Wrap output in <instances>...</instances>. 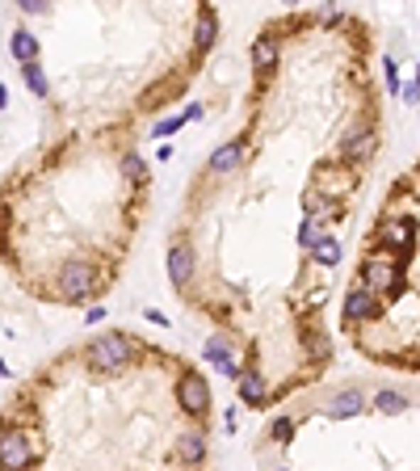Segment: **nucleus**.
I'll return each mask as SVG.
<instances>
[{
	"label": "nucleus",
	"instance_id": "nucleus-1",
	"mask_svg": "<svg viewBox=\"0 0 420 471\" xmlns=\"http://www.w3.org/2000/svg\"><path fill=\"white\" fill-rule=\"evenodd\" d=\"M89 362H93L97 371H122V366H131L135 362V354H139V345L126 337V332H105V337H93L89 341Z\"/></svg>",
	"mask_w": 420,
	"mask_h": 471
},
{
	"label": "nucleus",
	"instance_id": "nucleus-2",
	"mask_svg": "<svg viewBox=\"0 0 420 471\" xmlns=\"http://www.w3.org/2000/svg\"><path fill=\"white\" fill-rule=\"evenodd\" d=\"M362 282L370 286L374 295H395V290H399V261L391 257V248L366 253V261H362Z\"/></svg>",
	"mask_w": 420,
	"mask_h": 471
},
{
	"label": "nucleus",
	"instance_id": "nucleus-3",
	"mask_svg": "<svg viewBox=\"0 0 420 471\" xmlns=\"http://www.w3.org/2000/svg\"><path fill=\"white\" fill-rule=\"evenodd\" d=\"M93 290H97V270L89 261H72V265L59 270V295L68 303H85V299H93Z\"/></svg>",
	"mask_w": 420,
	"mask_h": 471
},
{
	"label": "nucleus",
	"instance_id": "nucleus-4",
	"mask_svg": "<svg viewBox=\"0 0 420 471\" xmlns=\"http://www.w3.org/2000/svg\"><path fill=\"white\" fill-rule=\"evenodd\" d=\"M177 400H181V408H185L189 417H206V408H210L206 379L198 375V371H185V375L177 379Z\"/></svg>",
	"mask_w": 420,
	"mask_h": 471
},
{
	"label": "nucleus",
	"instance_id": "nucleus-5",
	"mask_svg": "<svg viewBox=\"0 0 420 471\" xmlns=\"http://www.w3.org/2000/svg\"><path fill=\"white\" fill-rule=\"evenodd\" d=\"M336 152H340V160H349V164H366V160L374 156V131L366 127V122H357V127H349Z\"/></svg>",
	"mask_w": 420,
	"mask_h": 471
},
{
	"label": "nucleus",
	"instance_id": "nucleus-6",
	"mask_svg": "<svg viewBox=\"0 0 420 471\" xmlns=\"http://www.w3.org/2000/svg\"><path fill=\"white\" fill-rule=\"evenodd\" d=\"M374 236H378V244H382V248L399 253L404 261L412 257V219H382Z\"/></svg>",
	"mask_w": 420,
	"mask_h": 471
},
{
	"label": "nucleus",
	"instance_id": "nucleus-7",
	"mask_svg": "<svg viewBox=\"0 0 420 471\" xmlns=\"http://www.w3.org/2000/svg\"><path fill=\"white\" fill-rule=\"evenodd\" d=\"M34 450H30V438L21 429H4L0 433V467H30Z\"/></svg>",
	"mask_w": 420,
	"mask_h": 471
},
{
	"label": "nucleus",
	"instance_id": "nucleus-8",
	"mask_svg": "<svg viewBox=\"0 0 420 471\" xmlns=\"http://www.w3.org/2000/svg\"><path fill=\"white\" fill-rule=\"evenodd\" d=\"M202 358L219 371V375H227V379H239L244 375V366H239V358L232 354V345L223 341V337H210L206 345H202Z\"/></svg>",
	"mask_w": 420,
	"mask_h": 471
},
{
	"label": "nucleus",
	"instance_id": "nucleus-9",
	"mask_svg": "<svg viewBox=\"0 0 420 471\" xmlns=\"http://www.w3.org/2000/svg\"><path fill=\"white\" fill-rule=\"evenodd\" d=\"M374 312H378V303H374V290L366 282H357L345 295V324H362V320H370Z\"/></svg>",
	"mask_w": 420,
	"mask_h": 471
},
{
	"label": "nucleus",
	"instance_id": "nucleus-10",
	"mask_svg": "<svg viewBox=\"0 0 420 471\" xmlns=\"http://www.w3.org/2000/svg\"><path fill=\"white\" fill-rule=\"evenodd\" d=\"M362 408H366V396H362L357 387H345V391H336V396H332L328 417H332V421H349V417H357Z\"/></svg>",
	"mask_w": 420,
	"mask_h": 471
},
{
	"label": "nucleus",
	"instance_id": "nucleus-11",
	"mask_svg": "<svg viewBox=\"0 0 420 471\" xmlns=\"http://www.w3.org/2000/svg\"><path fill=\"white\" fill-rule=\"evenodd\" d=\"M189 274H193V248H189L185 240H177L168 248V278H173V286H185Z\"/></svg>",
	"mask_w": 420,
	"mask_h": 471
},
{
	"label": "nucleus",
	"instance_id": "nucleus-12",
	"mask_svg": "<svg viewBox=\"0 0 420 471\" xmlns=\"http://www.w3.org/2000/svg\"><path fill=\"white\" fill-rule=\"evenodd\" d=\"M235 383H239L235 391H239V400H244L248 408H261V404L269 400V387H265V379H261V371H244V375L235 379Z\"/></svg>",
	"mask_w": 420,
	"mask_h": 471
},
{
	"label": "nucleus",
	"instance_id": "nucleus-13",
	"mask_svg": "<svg viewBox=\"0 0 420 471\" xmlns=\"http://www.w3.org/2000/svg\"><path fill=\"white\" fill-rule=\"evenodd\" d=\"M177 459H181V463H202V459H206V433H202V429H185V433H181Z\"/></svg>",
	"mask_w": 420,
	"mask_h": 471
},
{
	"label": "nucleus",
	"instance_id": "nucleus-14",
	"mask_svg": "<svg viewBox=\"0 0 420 471\" xmlns=\"http://www.w3.org/2000/svg\"><path fill=\"white\" fill-rule=\"evenodd\" d=\"M311 261H316V265H324V270L340 265V240H336V236H328V232H320V240L311 244Z\"/></svg>",
	"mask_w": 420,
	"mask_h": 471
},
{
	"label": "nucleus",
	"instance_id": "nucleus-15",
	"mask_svg": "<svg viewBox=\"0 0 420 471\" xmlns=\"http://www.w3.org/2000/svg\"><path fill=\"white\" fill-rule=\"evenodd\" d=\"M244 164V143H223L215 156H210V173H232V169H239Z\"/></svg>",
	"mask_w": 420,
	"mask_h": 471
},
{
	"label": "nucleus",
	"instance_id": "nucleus-16",
	"mask_svg": "<svg viewBox=\"0 0 420 471\" xmlns=\"http://www.w3.org/2000/svg\"><path fill=\"white\" fill-rule=\"evenodd\" d=\"M9 51H13V59H17V63H26V59H38V38H34V30H13V38H9Z\"/></svg>",
	"mask_w": 420,
	"mask_h": 471
},
{
	"label": "nucleus",
	"instance_id": "nucleus-17",
	"mask_svg": "<svg viewBox=\"0 0 420 471\" xmlns=\"http://www.w3.org/2000/svg\"><path fill=\"white\" fill-rule=\"evenodd\" d=\"M21 76H26V89H30L34 97H47L50 93L47 72H43V63H38V59H26V63H21Z\"/></svg>",
	"mask_w": 420,
	"mask_h": 471
},
{
	"label": "nucleus",
	"instance_id": "nucleus-18",
	"mask_svg": "<svg viewBox=\"0 0 420 471\" xmlns=\"http://www.w3.org/2000/svg\"><path fill=\"white\" fill-rule=\"evenodd\" d=\"M370 404L378 408V413H387V417H404V413H408V400H404L399 391H391V387H382Z\"/></svg>",
	"mask_w": 420,
	"mask_h": 471
},
{
	"label": "nucleus",
	"instance_id": "nucleus-19",
	"mask_svg": "<svg viewBox=\"0 0 420 471\" xmlns=\"http://www.w3.org/2000/svg\"><path fill=\"white\" fill-rule=\"evenodd\" d=\"M215 38H219V21H215V13H202V21H198V30H193V47L210 51Z\"/></svg>",
	"mask_w": 420,
	"mask_h": 471
},
{
	"label": "nucleus",
	"instance_id": "nucleus-20",
	"mask_svg": "<svg viewBox=\"0 0 420 471\" xmlns=\"http://www.w3.org/2000/svg\"><path fill=\"white\" fill-rule=\"evenodd\" d=\"M252 63H257L261 72H269V68L278 63V43H274V38H257V43H252Z\"/></svg>",
	"mask_w": 420,
	"mask_h": 471
},
{
	"label": "nucleus",
	"instance_id": "nucleus-21",
	"mask_svg": "<svg viewBox=\"0 0 420 471\" xmlns=\"http://www.w3.org/2000/svg\"><path fill=\"white\" fill-rule=\"evenodd\" d=\"M316 240H320V219H316V215H303V223H298V248L311 253Z\"/></svg>",
	"mask_w": 420,
	"mask_h": 471
},
{
	"label": "nucleus",
	"instance_id": "nucleus-22",
	"mask_svg": "<svg viewBox=\"0 0 420 471\" xmlns=\"http://www.w3.org/2000/svg\"><path fill=\"white\" fill-rule=\"evenodd\" d=\"M324 211H328V198L320 189H307V194H303V215H316V219H320Z\"/></svg>",
	"mask_w": 420,
	"mask_h": 471
},
{
	"label": "nucleus",
	"instance_id": "nucleus-23",
	"mask_svg": "<svg viewBox=\"0 0 420 471\" xmlns=\"http://www.w3.org/2000/svg\"><path fill=\"white\" fill-rule=\"evenodd\" d=\"M181 122H189V114H177V118H164V122H156V127H151V139H168V135H173Z\"/></svg>",
	"mask_w": 420,
	"mask_h": 471
},
{
	"label": "nucleus",
	"instance_id": "nucleus-24",
	"mask_svg": "<svg viewBox=\"0 0 420 471\" xmlns=\"http://www.w3.org/2000/svg\"><path fill=\"white\" fill-rule=\"evenodd\" d=\"M122 173H126L131 181H147V164H143L139 156H122Z\"/></svg>",
	"mask_w": 420,
	"mask_h": 471
},
{
	"label": "nucleus",
	"instance_id": "nucleus-25",
	"mask_svg": "<svg viewBox=\"0 0 420 471\" xmlns=\"http://www.w3.org/2000/svg\"><path fill=\"white\" fill-rule=\"evenodd\" d=\"M307 354H311L316 362H324L328 354H332V345H328V337H320V332H311V337H307Z\"/></svg>",
	"mask_w": 420,
	"mask_h": 471
},
{
	"label": "nucleus",
	"instance_id": "nucleus-26",
	"mask_svg": "<svg viewBox=\"0 0 420 471\" xmlns=\"http://www.w3.org/2000/svg\"><path fill=\"white\" fill-rule=\"evenodd\" d=\"M269 433H274V442H281V446H286V442L294 438V421H286V417H278V421L269 425Z\"/></svg>",
	"mask_w": 420,
	"mask_h": 471
},
{
	"label": "nucleus",
	"instance_id": "nucleus-27",
	"mask_svg": "<svg viewBox=\"0 0 420 471\" xmlns=\"http://www.w3.org/2000/svg\"><path fill=\"white\" fill-rule=\"evenodd\" d=\"M382 76H387V89L399 97V68H395V59H382Z\"/></svg>",
	"mask_w": 420,
	"mask_h": 471
},
{
	"label": "nucleus",
	"instance_id": "nucleus-28",
	"mask_svg": "<svg viewBox=\"0 0 420 471\" xmlns=\"http://www.w3.org/2000/svg\"><path fill=\"white\" fill-rule=\"evenodd\" d=\"M399 101H404V105H420V85H416V80L399 85Z\"/></svg>",
	"mask_w": 420,
	"mask_h": 471
},
{
	"label": "nucleus",
	"instance_id": "nucleus-29",
	"mask_svg": "<svg viewBox=\"0 0 420 471\" xmlns=\"http://www.w3.org/2000/svg\"><path fill=\"white\" fill-rule=\"evenodd\" d=\"M17 4H21L26 13H34V17H38V13H47V9H50V0H17Z\"/></svg>",
	"mask_w": 420,
	"mask_h": 471
},
{
	"label": "nucleus",
	"instance_id": "nucleus-30",
	"mask_svg": "<svg viewBox=\"0 0 420 471\" xmlns=\"http://www.w3.org/2000/svg\"><path fill=\"white\" fill-rule=\"evenodd\" d=\"M147 320H151L156 329H168V316H164V312H147Z\"/></svg>",
	"mask_w": 420,
	"mask_h": 471
},
{
	"label": "nucleus",
	"instance_id": "nucleus-31",
	"mask_svg": "<svg viewBox=\"0 0 420 471\" xmlns=\"http://www.w3.org/2000/svg\"><path fill=\"white\" fill-rule=\"evenodd\" d=\"M85 320H89V324H97V320H105V307H89V312H85Z\"/></svg>",
	"mask_w": 420,
	"mask_h": 471
},
{
	"label": "nucleus",
	"instance_id": "nucleus-32",
	"mask_svg": "<svg viewBox=\"0 0 420 471\" xmlns=\"http://www.w3.org/2000/svg\"><path fill=\"white\" fill-rule=\"evenodd\" d=\"M4 105H9V89H4V85H0V110H4Z\"/></svg>",
	"mask_w": 420,
	"mask_h": 471
},
{
	"label": "nucleus",
	"instance_id": "nucleus-33",
	"mask_svg": "<svg viewBox=\"0 0 420 471\" xmlns=\"http://www.w3.org/2000/svg\"><path fill=\"white\" fill-rule=\"evenodd\" d=\"M0 379H9V366H4V362H0Z\"/></svg>",
	"mask_w": 420,
	"mask_h": 471
},
{
	"label": "nucleus",
	"instance_id": "nucleus-34",
	"mask_svg": "<svg viewBox=\"0 0 420 471\" xmlns=\"http://www.w3.org/2000/svg\"><path fill=\"white\" fill-rule=\"evenodd\" d=\"M281 4H298V0H281Z\"/></svg>",
	"mask_w": 420,
	"mask_h": 471
},
{
	"label": "nucleus",
	"instance_id": "nucleus-35",
	"mask_svg": "<svg viewBox=\"0 0 420 471\" xmlns=\"http://www.w3.org/2000/svg\"><path fill=\"white\" fill-rule=\"evenodd\" d=\"M416 85H420V68H416Z\"/></svg>",
	"mask_w": 420,
	"mask_h": 471
}]
</instances>
